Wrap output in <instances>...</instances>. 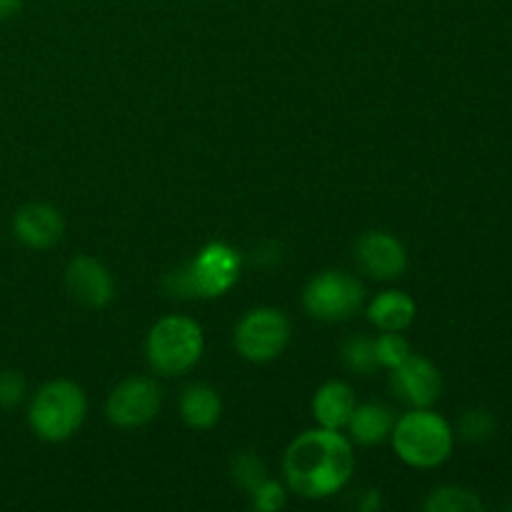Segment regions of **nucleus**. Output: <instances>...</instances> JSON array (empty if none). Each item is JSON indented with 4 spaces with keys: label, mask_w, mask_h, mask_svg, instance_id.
I'll return each instance as SVG.
<instances>
[{
    "label": "nucleus",
    "mask_w": 512,
    "mask_h": 512,
    "mask_svg": "<svg viewBox=\"0 0 512 512\" xmlns=\"http://www.w3.org/2000/svg\"><path fill=\"white\" fill-rule=\"evenodd\" d=\"M285 480L293 493L308 500H325L350 483L355 453L340 430H308L285 450Z\"/></svg>",
    "instance_id": "f257e3e1"
},
{
    "label": "nucleus",
    "mask_w": 512,
    "mask_h": 512,
    "mask_svg": "<svg viewBox=\"0 0 512 512\" xmlns=\"http://www.w3.org/2000/svg\"><path fill=\"white\" fill-rule=\"evenodd\" d=\"M240 265L243 258L238 250L223 240H215L200 248L188 265L173 270L165 278V285L170 295L178 298H220L238 283Z\"/></svg>",
    "instance_id": "f03ea898"
},
{
    "label": "nucleus",
    "mask_w": 512,
    "mask_h": 512,
    "mask_svg": "<svg viewBox=\"0 0 512 512\" xmlns=\"http://www.w3.org/2000/svg\"><path fill=\"white\" fill-rule=\"evenodd\" d=\"M395 455L410 468H438L453 453V428L443 415L430 408H413L395 420L393 428Z\"/></svg>",
    "instance_id": "7ed1b4c3"
},
{
    "label": "nucleus",
    "mask_w": 512,
    "mask_h": 512,
    "mask_svg": "<svg viewBox=\"0 0 512 512\" xmlns=\"http://www.w3.org/2000/svg\"><path fill=\"white\" fill-rule=\"evenodd\" d=\"M88 413L83 388L73 380H50L35 393L28 408V425L45 443L73 438Z\"/></svg>",
    "instance_id": "20e7f679"
},
{
    "label": "nucleus",
    "mask_w": 512,
    "mask_h": 512,
    "mask_svg": "<svg viewBox=\"0 0 512 512\" xmlns=\"http://www.w3.org/2000/svg\"><path fill=\"white\" fill-rule=\"evenodd\" d=\"M205 350V338L200 323L185 315H165L150 328L145 340L148 365L158 375L173 378L185 375L200 363Z\"/></svg>",
    "instance_id": "39448f33"
},
{
    "label": "nucleus",
    "mask_w": 512,
    "mask_h": 512,
    "mask_svg": "<svg viewBox=\"0 0 512 512\" xmlns=\"http://www.w3.org/2000/svg\"><path fill=\"white\" fill-rule=\"evenodd\" d=\"M290 333V320L283 310L253 308L235 328V350L250 363H270L288 348Z\"/></svg>",
    "instance_id": "423d86ee"
},
{
    "label": "nucleus",
    "mask_w": 512,
    "mask_h": 512,
    "mask_svg": "<svg viewBox=\"0 0 512 512\" xmlns=\"http://www.w3.org/2000/svg\"><path fill=\"white\" fill-rule=\"evenodd\" d=\"M363 285L343 270H325L315 275L303 290V305L315 320L340 323L353 318L363 305Z\"/></svg>",
    "instance_id": "0eeeda50"
},
{
    "label": "nucleus",
    "mask_w": 512,
    "mask_h": 512,
    "mask_svg": "<svg viewBox=\"0 0 512 512\" xmlns=\"http://www.w3.org/2000/svg\"><path fill=\"white\" fill-rule=\"evenodd\" d=\"M163 390L153 378H128L115 385L105 403V415L115 428H143L158 418Z\"/></svg>",
    "instance_id": "6e6552de"
},
{
    "label": "nucleus",
    "mask_w": 512,
    "mask_h": 512,
    "mask_svg": "<svg viewBox=\"0 0 512 512\" xmlns=\"http://www.w3.org/2000/svg\"><path fill=\"white\" fill-rule=\"evenodd\" d=\"M390 388L410 408H430L443 395V375L423 355H410L403 365L390 370Z\"/></svg>",
    "instance_id": "1a4fd4ad"
},
{
    "label": "nucleus",
    "mask_w": 512,
    "mask_h": 512,
    "mask_svg": "<svg viewBox=\"0 0 512 512\" xmlns=\"http://www.w3.org/2000/svg\"><path fill=\"white\" fill-rule=\"evenodd\" d=\"M65 288L70 298L78 300L85 308L100 310L115 298V280L110 270L100 260L90 255H78L65 268Z\"/></svg>",
    "instance_id": "9d476101"
},
{
    "label": "nucleus",
    "mask_w": 512,
    "mask_h": 512,
    "mask_svg": "<svg viewBox=\"0 0 512 512\" xmlns=\"http://www.w3.org/2000/svg\"><path fill=\"white\" fill-rule=\"evenodd\" d=\"M355 258L368 275L378 280L400 278L408 268V250L395 235L370 230L355 243Z\"/></svg>",
    "instance_id": "9b49d317"
},
{
    "label": "nucleus",
    "mask_w": 512,
    "mask_h": 512,
    "mask_svg": "<svg viewBox=\"0 0 512 512\" xmlns=\"http://www.w3.org/2000/svg\"><path fill=\"white\" fill-rule=\"evenodd\" d=\"M13 233L28 248L48 250L63 238L65 220L60 210L53 208V205L28 203L15 213Z\"/></svg>",
    "instance_id": "f8f14e48"
},
{
    "label": "nucleus",
    "mask_w": 512,
    "mask_h": 512,
    "mask_svg": "<svg viewBox=\"0 0 512 512\" xmlns=\"http://www.w3.org/2000/svg\"><path fill=\"white\" fill-rule=\"evenodd\" d=\"M355 393L343 380H330L315 393L313 398V418L320 428L345 430L355 410Z\"/></svg>",
    "instance_id": "ddd939ff"
},
{
    "label": "nucleus",
    "mask_w": 512,
    "mask_h": 512,
    "mask_svg": "<svg viewBox=\"0 0 512 512\" xmlns=\"http://www.w3.org/2000/svg\"><path fill=\"white\" fill-rule=\"evenodd\" d=\"M418 305L403 290H385L368 305V320L380 333H403L415 323Z\"/></svg>",
    "instance_id": "4468645a"
},
{
    "label": "nucleus",
    "mask_w": 512,
    "mask_h": 512,
    "mask_svg": "<svg viewBox=\"0 0 512 512\" xmlns=\"http://www.w3.org/2000/svg\"><path fill=\"white\" fill-rule=\"evenodd\" d=\"M223 415V400L208 383H193L180 395V418L193 430H210Z\"/></svg>",
    "instance_id": "2eb2a0df"
},
{
    "label": "nucleus",
    "mask_w": 512,
    "mask_h": 512,
    "mask_svg": "<svg viewBox=\"0 0 512 512\" xmlns=\"http://www.w3.org/2000/svg\"><path fill=\"white\" fill-rule=\"evenodd\" d=\"M395 415L383 403H363L355 405L353 418L348 423L350 440L358 445H380L393 435Z\"/></svg>",
    "instance_id": "dca6fc26"
},
{
    "label": "nucleus",
    "mask_w": 512,
    "mask_h": 512,
    "mask_svg": "<svg viewBox=\"0 0 512 512\" xmlns=\"http://www.w3.org/2000/svg\"><path fill=\"white\" fill-rule=\"evenodd\" d=\"M428 512H480L483 503L473 490L458 488V485H443L435 488L423 503Z\"/></svg>",
    "instance_id": "f3484780"
},
{
    "label": "nucleus",
    "mask_w": 512,
    "mask_h": 512,
    "mask_svg": "<svg viewBox=\"0 0 512 512\" xmlns=\"http://www.w3.org/2000/svg\"><path fill=\"white\" fill-rule=\"evenodd\" d=\"M373 343L380 368L395 370L413 355V348H410V343L400 333H380Z\"/></svg>",
    "instance_id": "a211bd4d"
},
{
    "label": "nucleus",
    "mask_w": 512,
    "mask_h": 512,
    "mask_svg": "<svg viewBox=\"0 0 512 512\" xmlns=\"http://www.w3.org/2000/svg\"><path fill=\"white\" fill-rule=\"evenodd\" d=\"M343 363L348 365L353 373L370 375L375 368H378V358H375V343L365 335H358V338H350L348 343L343 345Z\"/></svg>",
    "instance_id": "6ab92c4d"
},
{
    "label": "nucleus",
    "mask_w": 512,
    "mask_h": 512,
    "mask_svg": "<svg viewBox=\"0 0 512 512\" xmlns=\"http://www.w3.org/2000/svg\"><path fill=\"white\" fill-rule=\"evenodd\" d=\"M460 435L468 443H488L495 435V420L488 410H468L460 420Z\"/></svg>",
    "instance_id": "aec40b11"
},
{
    "label": "nucleus",
    "mask_w": 512,
    "mask_h": 512,
    "mask_svg": "<svg viewBox=\"0 0 512 512\" xmlns=\"http://www.w3.org/2000/svg\"><path fill=\"white\" fill-rule=\"evenodd\" d=\"M250 500H253V508L260 510V512H278L285 508V500H288V493H285V488L280 483H275V480L265 478L263 483L255 485L253 490H250Z\"/></svg>",
    "instance_id": "412c9836"
},
{
    "label": "nucleus",
    "mask_w": 512,
    "mask_h": 512,
    "mask_svg": "<svg viewBox=\"0 0 512 512\" xmlns=\"http://www.w3.org/2000/svg\"><path fill=\"white\" fill-rule=\"evenodd\" d=\"M265 473H268V470H265L263 460H260L258 455L243 453V455H238V458H235L233 478L238 480L240 488H245L248 493L255 488V485H260L265 478H268Z\"/></svg>",
    "instance_id": "4be33fe9"
},
{
    "label": "nucleus",
    "mask_w": 512,
    "mask_h": 512,
    "mask_svg": "<svg viewBox=\"0 0 512 512\" xmlns=\"http://www.w3.org/2000/svg\"><path fill=\"white\" fill-rule=\"evenodd\" d=\"M25 393H28V383L15 370H0V408L10 410L15 405L23 403Z\"/></svg>",
    "instance_id": "5701e85b"
},
{
    "label": "nucleus",
    "mask_w": 512,
    "mask_h": 512,
    "mask_svg": "<svg viewBox=\"0 0 512 512\" xmlns=\"http://www.w3.org/2000/svg\"><path fill=\"white\" fill-rule=\"evenodd\" d=\"M23 8V0H0V20L10 18Z\"/></svg>",
    "instance_id": "b1692460"
},
{
    "label": "nucleus",
    "mask_w": 512,
    "mask_h": 512,
    "mask_svg": "<svg viewBox=\"0 0 512 512\" xmlns=\"http://www.w3.org/2000/svg\"><path fill=\"white\" fill-rule=\"evenodd\" d=\"M380 508H383V503H380L378 490H368V500H365V503H360V510L370 512V510H380Z\"/></svg>",
    "instance_id": "393cba45"
}]
</instances>
